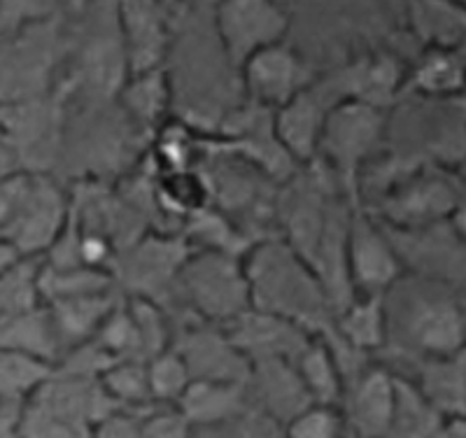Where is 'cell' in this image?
<instances>
[{
	"instance_id": "obj_10",
	"label": "cell",
	"mask_w": 466,
	"mask_h": 438,
	"mask_svg": "<svg viewBox=\"0 0 466 438\" xmlns=\"http://www.w3.org/2000/svg\"><path fill=\"white\" fill-rule=\"evenodd\" d=\"M401 264H410L415 275L466 287V238L451 222H434L418 229L385 227Z\"/></svg>"
},
{
	"instance_id": "obj_15",
	"label": "cell",
	"mask_w": 466,
	"mask_h": 438,
	"mask_svg": "<svg viewBox=\"0 0 466 438\" xmlns=\"http://www.w3.org/2000/svg\"><path fill=\"white\" fill-rule=\"evenodd\" d=\"M394 406L397 375L385 369L364 371L350 399L352 427L361 438H385L392 424Z\"/></svg>"
},
{
	"instance_id": "obj_30",
	"label": "cell",
	"mask_w": 466,
	"mask_h": 438,
	"mask_svg": "<svg viewBox=\"0 0 466 438\" xmlns=\"http://www.w3.org/2000/svg\"><path fill=\"white\" fill-rule=\"evenodd\" d=\"M138 438H191V423L177 408L149 413L140 420Z\"/></svg>"
},
{
	"instance_id": "obj_35",
	"label": "cell",
	"mask_w": 466,
	"mask_h": 438,
	"mask_svg": "<svg viewBox=\"0 0 466 438\" xmlns=\"http://www.w3.org/2000/svg\"><path fill=\"white\" fill-rule=\"evenodd\" d=\"M461 3H466V0H461Z\"/></svg>"
},
{
	"instance_id": "obj_17",
	"label": "cell",
	"mask_w": 466,
	"mask_h": 438,
	"mask_svg": "<svg viewBox=\"0 0 466 438\" xmlns=\"http://www.w3.org/2000/svg\"><path fill=\"white\" fill-rule=\"evenodd\" d=\"M0 348L33 354L56 364L61 360V345L49 308L40 301L22 311L0 315Z\"/></svg>"
},
{
	"instance_id": "obj_18",
	"label": "cell",
	"mask_w": 466,
	"mask_h": 438,
	"mask_svg": "<svg viewBox=\"0 0 466 438\" xmlns=\"http://www.w3.org/2000/svg\"><path fill=\"white\" fill-rule=\"evenodd\" d=\"M350 350L376 352L387 345V312L382 296H352L334 315L331 331Z\"/></svg>"
},
{
	"instance_id": "obj_21",
	"label": "cell",
	"mask_w": 466,
	"mask_h": 438,
	"mask_svg": "<svg viewBox=\"0 0 466 438\" xmlns=\"http://www.w3.org/2000/svg\"><path fill=\"white\" fill-rule=\"evenodd\" d=\"M37 296L43 303L61 301V299H73V296L101 294V291L116 290L115 275L110 270L89 269V266H58L45 264L40 259L35 275Z\"/></svg>"
},
{
	"instance_id": "obj_20",
	"label": "cell",
	"mask_w": 466,
	"mask_h": 438,
	"mask_svg": "<svg viewBox=\"0 0 466 438\" xmlns=\"http://www.w3.org/2000/svg\"><path fill=\"white\" fill-rule=\"evenodd\" d=\"M299 381L315 403L336 406L343 392V375L334 348L324 336H313L299 354Z\"/></svg>"
},
{
	"instance_id": "obj_22",
	"label": "cell",
	"mask_w": 466,
	"mask_h": 438,
	"mask_svg": "<svg viewBox=\"0 0 466 438\" xmlns=\"http://www.w3.org/2000/svg\"><path fill=\"white\" fill-rule=\"evenodd\" d=\"M413 24L424 40L439 47L460 49L466 45V3L452 0H410Z\"/></svg>"
},
{
	"instance_id": "obj_9",
	"label": "cell",
	"mask_w": 466,
	"mask_h": 438,
	"mask_svg": "<svg viewBox=\"0 0 466 438\" xmlns=\"http://www.w3.org/2000/svg\"><path fill=\"white\" fill-rule=\"evenodd\" d=\"M315 77L318 75L303 54L287 45V40L261 49L238 68L240 89L248 96V101L273 112L308 89Z\"/></svg>"
},
{
	"instance_id": "obj_25",
	"label": "cell",
	"mask_w": 466,
	"mask_h": 438,
	"mask_svg": "<svg viewBox=\"0 0 466 438\" xmlns=\"http://www.w3.org/2000/svg\"><path fill=\"white\" fill-rule=\"evenodd\" d=\"M445 417L415 385L397 378V406L385 438H431Z\"/></svg>"
},
{
	"instance_id": "obj_19",
	"label": "cell",
	"mask_w": 466,
	"mask_h": 438,
	"mask_svg": "<svg viewBox=\"0 0 466 438\" xmlns=\"http://www.w3.org/2000/svg\"><path fill=\"white\" fill-rule=\"evenodd\" d=\"M403 89L430 98H448L466 89V56L455 47L430 45L408 73Z\"/></svg>"
},
{
	"instance_id": "obj_8",
	"label": "cell",
	"mask_w": 466,
	"mask_h": 438,
	"mask_svg": "<svg viewBox=\"0 0 466 438\" xmlns=\"http://www.w3.org/2000/svg\"><path fill=\"white\" fill-rule=\"evenodd\" d=\"M128 75L166 68L173 52L175 24L166 0H115Z\"/></svg>"
},
{
	"instance_id": "obj_26",
	"label": "cell",
	"mask_w": 466,
	"mask_h": 438,
	"mask_svg": "<svg viewBox=\"0 0 466 438\" xmlns=\"http://www.w3.org/2000/svg\"><path fill=\"white\" fill-rule=\"evenodd\" d=\"M101 385L116 406H149L147 362L145 360H116L101 371Z\"/></svg>"
},
{
	"instance_id": "obj_1",
	"label": "cell",
	"mask_w": 466,
	"mask_h": 438,
	"mask_svg": "<svg viewBox=\"0 0 466 438\" xmlns=\"http://www.w3.org/2000/svg\"><path fill=\"white\" fill-rule=\"evenodd\" d=\"M252 308L285 317L315 336L334 324V306L322 280L287 240H257L245 254Z\"/></svg>"
},
{
	"instance_id": "obj_24",
	"label": "cell",
	"mask_w": 466,
	"mask_h": 438,
	"mask_svg": "<svg viewBox=\"0 0 466 438\" xmlns=\"http://www.w3.org/2000/svg\"><path fill=\"white\" fill-rule=\"evenodd\" d=\"M240 387L233 381H206L197 378L191 381L182 399L177 402V411L194 423H219L238 408Z\"/></svg>"
},
{
	"instance_id": "obj_2",
	"label": "cell",
	"mask_w": 466,
	"mask_h": 438,
	"mask_svg": "<svg viewBox=\"0 0 466 438\" xmlns=\"http://www.w3.org/2000/svg\"><path fill=\"white\" fill-rule=\"evenodd\" d=\"M461 290V285L424 275H401L382 294L387 341L399 336L403 350L418 360L443 357L466 348V303Z\"/></svg>"
},
{
	"instance_id": "obj_13",
	"label": "cell",
	"mask_w": 466,
	"mask_h": 438,
	"mask_svg": "<svg viewBox=\"0 0 466 438\" xmlns=\"http://www.w3.org/2000/svg\"><path fill=\"white\" fill-rule=\"evenodd\" d=\"M457 191L441 178H418L403 182L387 199L385 219L390 229H418L448 219L457 203Z\"/></svg>"
},
{
	"instance_id": "obj_11",
	"label": "cell",
	"mask_w": 466,
	"mask_h": 438,
	"mask_svg": "<svg viewBox=\"0 0 466 438\" xmlns=\"http://www.w3.org/2000/svg\"><path fill=\"white\" fill-rule=\"evenodd\" d=\"M343 101V91L336 85L334 75H329L322 79L315 77L308 89H303L287 106L273 112L278 138L297 164L315 161L329 112Z\"/></svg>"
},
{
	"instance_id": "obj_33",
	"label": "cell",
	"mask_w": 466,
	"mask_h": 438,
	"mask_svg": "<svg viewBox=\"0 0 466 438\" xmlns=\"http://www.w3.org/2000/svg\"><path fill=\"white\" fill-rule=\"evenodd\" d=\"M22 259H28V257H22V254L16 252L10 243H3V240H0V278H3L5 273H10V270L15 269Z\"/></svg>"
},
{
	"instance_id": "obj_31",
	"label": "cell",
	"mask_w": 466,
	"mask_h": 438,
	"mask_svg": "<svg viewBox=\"0 0 466 438\" xmlns=\"http://www.w3.org/2000/svg\"><path fill=\"white\" fill-rule=\"evenodd\" d=\"M140 420L131 413H107L91 427L89 438H138Z\"/></svg>"
},
{
	"instance_id": "obj_29",
	"label": "cell",
	"mask_w": 466,
	"mask_h": 438,
	"mask_svg": "<svg viewBox=\"0 0 466 438\" xmlns=\"http://www.w3.org/2000/svg\"><path fill=\"white\" fill-rule=\"evenodd\" d=\"M343 436V420L336 406H313L303 408L291 417L287 427V438H340Z\"/></svg>"
},
{
	"instance_id": "obj_28",
	"label": "cell",
	"mask_w": 466,
	"mask_h": 438,
	"mask_svg": "<svg viewBox=\"0 0 466 438\" xmlns=\"http://www.w3.org/2000/svg\"><path fill=\"white\" fill-rule=\"evenodd\" d=\"M64 0H0V37L56 22Z\"/></svg>"
},
{
	"instance_id": "obj_3",
	"label": "cell",
	"mask_w": 466,
	"mask_h": 438,
	"mask_svg": "<svg viewBox=\"0 0 466 438\" xmlns=\"http://www.w3.org/2000/svg\"><path fill=\"white\" fill-rule=\"evenodd\" d=\"M168 294L177 296L191 317L224 327L252 308L245 257L194 248Z\"/></svg>"
},
{
	"instance_id": "obj_32",
	"label": "cell",
	"mask_w": 466,
	"mask_h": 438,
	"mask_svg": "<svg viewBox=\"0 0 466 438\" xmlns=\"http://www.w3.org/2000/svg\"><path fill=\"white\" fill-rule=\"evenodd\" d=\"M431 438H466V417H448Z\"/></svg>"
},
{
	"instance_id": "obj_14",
	"label": "cell",
	"mask_w": 466,
	"mask_h": 438,
	"mask_svg": "<svg viewBox=\"0 0 466 438\" xmlns=\"http://www.w3.org/2000/svg\"><path fill=\"white\" fill-rule=\"evenodd\" d=\"M119 299H122V291L112 290L101 291V294L73 296V299L45 303L49 308V315H52L54 329H56L61 357L70 350L89 343L103 320L119 303Z\"/></svg>"
},
{
	"instance_id": "obj_16",
	"label": "cell",
	"mask_w": 466,
	"mask_h": 438,
	"mask_svg": "<svg viewBox=\"0 0 466 438\" xmlns=\"http://www.w3.org/2000/svg\"><path fill=\"white\" fill-rule=\"evenodd\" d=\"M415 387L445 420L466 417V348L443 357L418 360Z\"/></svg>"
},
{
	"instance_id": "obj_4",
	"label": "cell",
	"mask_w": 466,
	"mask_h": 438,
	"mask_svg": "<svg viewBox=\"0 0 466 438\" xmlns=\"http://www.w3.org/2000/svg\"><path fill=\"white\" fill-rule=\"evenodd\" d=\"M385 131L387 117L380 107L366 106L361 101H343L329 112L318 157L322 154L324 161L331 166V173L339 178L340 187L350 191L352 203H357L361 166L382 143Z\"/></svg>"
},
{
	"instance_id": "obj_6",
	"label": "cell",
	"mask_w": 466,
	"mask_h": 438,
	"mask_svg": "<svg viewBox=\"0 0 466 438\" xmlns=\"http://www.w3.org/2000/svg\"><path fill=\"white\" fill-rule=\"evenodd\" d=\"M345 264L355 296H382L403 275L401 257L385 224L357 203L350 208Z\"/></svg>"
},
{
	"instance_id": "obj_34",
	"label": "cell",
	"mask_w": 466,
	"mask_h": 438,
	"mask_svg": "<svg viewBox=\"0 0 466 438\" xmlns=\"http://www.w3.org/2000/svg\"><path fill=\"white\" fill-rule=\"evenodd\" d=\"M448 222H451V227L455 229L461 238H466V199L464 201L457 199L455 208H452L451 217H448Z\"/></svg>"
},
{
	"instance_id": "obj_23",
	"label": "cell",
	"mask_w": 466,
	"mask_h": 438,
	"mask_svg": "<svg viewBox=\"0 0 466 438\" xmlns=\"http://www.w3.org/2000/svg\"><path fill=\"white\" fill-rule=\"evenodd\" d=\"M56 371V364L33 354L0 348V406L26 403Z\"/></svg>"
},
{
	"instance_id": "obj_12",
	"label": "cell",
	"mask_w": 466,
	"mask_h": 438,
	"mask_svg": "<svg viewBox=\"0 0 466 438\" xmlns=\"http://www.w3.org/2000/svg\"><path fill=\"white\" fill-rule=\"evenodd\" d=\"M119 112L131 128L145 140L168 122V110L173 106V79L168 68L147 70V73L128 75L115 94Z\"/></svg>"
},
{
	"instance_id": "obj_5",
	"label": "cell",
	"mask_w": 466,
	"mask_h": 438,
	"mask_svg": "<svg viewBox=\"0 0 466 438\" xmlns=\"http://www.w3.org/2000/svg\"><path fill=\"white\" fill-rule=\"evenodd\" d=\"M289 15L278 0H218L212 33L228 64L238 70L249 56L287 40Z\"/></svg>"
},
{
	"instance_id": "obj_7",
	"label": "cell",
	"mask_w": 466,
	"mask_h": 438,
	"mask_svg": "<svg viewBox=\"0 0 466 438\" xmlns=\"http://www.w3.org/2000/svg\"><path fill=\"white\" fill-rule=\"evenodd\" d=\"M191 245L185 236L161 233L133 240L127 250L119 252L112 275L116 290L124 296H145L159 301L170 291L175 275L189 257Z\"/></svg>"
},
{
	"instance_id": "obj_27",
	"label": "cell",
	"mask_w": 466,
	"mask_h": 438,
	"mask_svg": "<svg viewBox=\"0 0 466 438\" xmlns=\"http://www.w3.org/2000/svg\"><path fill=\"white\" fill-rule=\"evenodd\" d=\"M147 378L152 402L164 403V406H177V402L182 399L187 387L194 381V375H191L187 362L182 360V354L170 348L149 357Z\"/></svg>"
}]
</instances>
